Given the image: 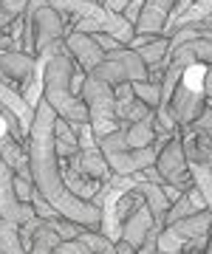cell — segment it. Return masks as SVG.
<instances>
[{
  "label": "cell",
  "instance_id": "32",
  "mask_svg": "<svg viewBox=\"0 0 212 254\" xmlns=\"http://www.w3.org/2000/svg\"><path fill=\"white\" fill-rule=\"evenodd\" d=\"M96 3H99V0H96Z\"/></svg>",
  "mask_w": 212,
  "mask_h": 254
},
{
  "label": "cell",
  "instance_id": "25",
  "mask_svg": "<svg viewBox=\"0 0 212 254\" xmlns=\"http://www.w3.org/2000/svg\"><path fill=\"white\" fill-rule=\"evenodd\" d=\"M141 6H144V0H130L128 6L122 9V17L128 20L130 26L136 28V23H139V14H141Z\"/></svg>",
  "mask_w": 212,
  "mask_h": 254
},
{
  "label": "cell",
  "instance_id": "14",
  "mask_svg": "<svg viewBox=\"0 0 212 254\" xmlns=\"http://www.w3.org/2000/svg\"><path fill=\"white\" fill-rule=\"evenodd\" d=\"M79 170H82L85 178L99 181V184H105L111 178V167L102 158L99 150H79Z\"/></svg>",
  "mask_w": 212,
  "mask_h": 254
},
{
  "label": "cell",
  "instance_id": "23",
  "mask_svg": "<svg viewBox=\"0 0 212 254\" xmlns=\"http://www.w3.org/2000/svg\"><path fill=\"white\" fill-rule=\"evenodd\" d=\"M193 130H198V133H207V136L212 138V108H210V102H207V108H204V113L198 119H195L193 125Z\"/></svg>",
  "mask_w": 212,
  "mask_h": 254
},
{
  "label": "cell",
  "instance_id": "3",
  "mask_svg": "<svg viewBox=\"0 0 212 254\" xmlns=\"http://www.w3.org/2000/svg\"><path fill=\"white\" fill-rule=\"evenodd\" d=\"M91 76H96L111 88H116L119 82H150L147 65H144L141 54L133 48H119V51L105 54V60L91 71Z\"/></svg>",
  "mask_w": 212,
  "mask_h": 254
},
{
  "label": "cell",
  "instance_id": "20",
  "mask_svg": "<svg viewBox=\"0 0 212 254\" xmlns=\"http://www.w3.org/2000/svg\"><path fill=\"white\" fill-rule=\"evenodd\" d=\"M51 226H54V232L60 235V240H76V237L85 232V226H79V223H74V220H68V218L51 220Z\"/></svg>",
  "mask_w": 212,
  "mask_h": 254
},
{
  "label": "cell",
  "instance_id": "2",
  "mask_svg": "<svg viewBox=\"0 0 212 254\" xmlns=\"http://www.w3.org/2000/svg\"><path fill=\"white\" fill-rule=\"evenodd\" d=\"M71 79H74V57L71 54L48 57L43 99H46L48 105L54 108L57 116L65 119L68 125H85V122H88V108H85L82 96L74 93Z\"/></svg>",
  "mask_w": 212,
  "mask_h": 254
},
{
  "label": "cell",
  "instance_id": "18",
  "mask_svg": "<svg viewBox=\"0 0 212 254\" xmlns=\"http://www.w3.org/2000/svg\"><path fill=\"white\" fill-rule=\"evenodd\" d=\"M133 93L139 102H144L150 110L161 105V82H133Z\"/></svg>",
  "mask_w": 212,
  "mask_h": 254
},
{
  "label": "cell",
  "instance_id": "5",
  "mask_svg": "<svg viewBox=\"0 0 212 254\" xmlns=\"http://www.w3.org/2000/svg\"><path fill=\"white\" fill-rule=\"evenodd\" d=\"M11 181H14V173H11V167L0 155V220H14V223L23 226L28 218H34V206L17 200Z\"/></svg>",
  "mask_w": 212,
  "mask_h": 254
},
{
  "label": "cell",
  "instance_id": "13",
  "mask_svg": "<svg viewBox=\"0 0 212 254\" xmlns=\"http://www.w3.org/2000/svg\"><path fill=\"white\" fill-rule=\"evenodd\" d=\"M54 144H57V158L60 161H65V158H71L74 153H79V141H76L74 125H68L60 116H57V125H54Z\"/></svg>",
  "mask_w": 212,
  "mask_h": 254
},
{
  "label": "cell",
  "instance_id": "31",
  "mask_svg": "<svg viewBox=\"0 0 212 254\" xmlns=\"http://www.w3.org/2000/svg\"><path fill=\"white\" fill-rule=\"evenodd\" d=\"M99 254H116V252H113V243L108 246V249H105V252H99Z\"/></svg>",
  "mask_w": 212,
  "mask_h": 254
},
{
  "label": "cell",
  "instance_id": "6",
  "mask_svg": "<svg viewBox=\"0 0 212 254\" xmlns=\"http://www.w3.org/2000/svg\"><path fill=\"white\" fill-rule=\"evenodd\" d=\"M164 108L170 110V116L175 119V125L187 127L204 113V108H207V96H204V93L187 91L184 85H175L173 96H170V102H167Z\"/></svg>",
  "mask_w": 212,
  "mask_h": 254
},
{
  "label": "cell",
  "instance_id": "7",
  "mask_svg": "<svg viewBox=\"0 0 212 254\" xmlns=\"http://www.w3.org/2000/svg\"><path fill=\"white\" fill-rule=\"evenodd\" d=\"M34 71V57L17 48H0V82H9L14 91H20Z\"/></svg>",
  "mask_w": 212,
  "mask_h": 254
},
{
  "label": "cell",
  "instance_id": "15",
  "mask_svg": "<svg viewBox=\"0 0 212 254\" xmlns=\"http://www.w3.org/2000/svg\"><path fill=\"white\" fill-rule=\"evenodd\" d=\"M139 54H141V60H144V65H147V68H167V57H170V40H167L164 34L156 37L153 43H147V46L139 48Z\"/></svg>",
  "mask_w": 212,
  "mask_h": 254
},
{
  "label": "cell",
  "instance_id": "24",
  "mask_svg": "<svg viewBox=\"0 0 212 254\" xmlns=\"http://www.w3.org/2000/svg\"><path fill=\"white\" fill-rule=\"evenodd\" d=\"M93 40H96V46L105 51V54H111V51H119V48H125L116 40V37H111V34H105V31H99V34H93Z\"/></svg>",
  "mask_w": 212,
  "mask_h": 254
},
{
  "label": "cell",
  "instance_id": "1",
  "mask_svg": "<svg viewBox=\"0 0 212 254\" xmlns=\"http://www.w3.org/2000/svg\"><path fill=\"white\" fill-rule=\"evenodd\" d=\"M54 125L57 113L46 99L37 105L31 127H28V170H31V184L63 218L74 220L79 226L99 232L102 209L93 200L76 198L74 192H68L63 175H60V158H57V144H54Z\"/></svg>",
  "mask_w": 212,
  "mask_h": 254
},
{
  "label": "cell",
  "instance_id": "10",
  "mask_svg": "<svg viewBox=\"0 0 212 254\" xmlns=\"http://www.w3.org/2000/svg\"><path fill=\"white\" fill-rule=\"evenodd\" d=\"M178 0H144L136 23V34H164V23Z\"/></svg>",
  "mask_w": 212,
  "mask_h": 254
},
{
  "label": "cell",
  "instance_id": "8",
  "mask_svg": "<svg viewBox=\"0 0 212 254\" xmlns=\"http://www.w3.org/2000/svg\"><path fill=\"white\" fill-rule=\"evenodd\" d=\"M65 48L68 54L74 57V63L82 68L85 73H91L96 65L105 60V51L96 46L93 34H82V31H68L65 34Z\"/></svg>",
  "mask_w": 212,
  "mask_h": 254
},
{
  "label": "cell",
  "instance_id": "21",
  "mask_svg": "<svg viewBox=\"0 0 212 254\" xmlns=\"http://www.w3.org/2000/svg\"><path fill=\"white\" fill-rule=\"evenodd\" d=\"M31 206H34V215H37V218H43V220H57V218H63V215H60V212H57V209L51 206V203H48V200L43 198L37 190H34V195H31Z\"/></svg>",
  "mask_w": 212,
  "mask_h": 254
},
{
  "label": "cell",
  "instance_id": "30",
  "mask_svg": "<svg viewBox=\"0 0 212 254\" xmlns=\"http://www.w3.org/2000/svg\"><path fill=\"white\" fill-rule=\"evenodd\" d=\"M113 252L116 254H136V249H133L128 240H116V243H113Z\"/></svg>",
  "mask_w": 212,
  "mask_h": 254
},
{
  "label": "cell",
  "instance_id": "34",
  "mask_svg": "<svg viewBox=\"0 0 212 254\" xmlns=\"http://www.w3.org/2000/svg\"><path fill=\"white\" fill-rule=\"evenodd\" d=\"M156 254H158V252H156Z\"/></svg>",
  "mask_w": 212,
  "mask_h": 254
},
{
  "label": "cell",
  "instance_id": "22",
  "mask_svg": "<svg viewBox=\"0 0 212 254\" xmlns=\"http://www.w3.org/2000/svg\"><path fill=\"white\" fill-rule=\"evenodd\" d=\"M11 187H14V195H17V200H23V203H31V195H34V184L28 181V178H20V175H14Z\"/></svg>",
  "mask_w": 212,
  "mask_h": 254
},
{
  "label": "cell",
  "instance_id": "17",
  "mask_svg": "<svg viewBox=\"0 0 212 254\" xmlns=\"http://www.w3.org/2000/svg\"><path fill=\"white\" fill-rule=\"evenodd\" d=\"M60 243H63V240H60V235L54 232L51 220H46V223L37 229L34 240H31V249H28V254H54V249H57Z\"/></svg>",
  "mask_w": 212,
  "mask_h": 254
},
{
  "label": "cell",
  "instance_id": "4",
  "mask_svg": "<svg viewBox=\"0 0 212 254\" xmlns=\"http://www.w3.org/2000/svg\"><path fill=\"white\" fill-rule=\"evenodd\" d=\"M156 173L161 175V181L175 187V190H190L193 187V178H190V161L184 155V144H181V136L175 133L170 141H167L156 155Z\"/></svg>",
  "mask_w": 212,
  "mask_h": 254
},
{
  "label": "cell",
  "instance_id": "28",
  "mask_svg": "<svg viewBox=\"0 0 212 254\" xmlns=\"http://www.w3.org/2000/svg\"><path fill=\"white\" fill-rule=\"evenodd\" d=\"M14 20H17V14H11L6 6H0V31H6V28H9Z\"/></svg>",
  "mask_w": 212,
  "mask_h": 254
},
{
  "label": "cell",
  "instance_id": "12",
  "mask_svg": "<svg viewBox=\"0 0 212 254\" xmlns=\"http://www.w3.org/2000/svg\"><path fill=\"white\" fill-rule=\"evenodd\" d=\"M125 138H128V147L130 150H141V147H150L156 141V116L150 110L144 119H139L133 125H128L125 130Z\"/></svg>",
  "mask_w": 212,
  "mask_h": 254
},
{
  "label": "cell",
  "instance_id": "9",
  "mask_svg": "<svg viewBox=\"0 0 212 254\" xmlns=\"http://www.w3.org/2000/svg\"><path fill=\"white\" fill-rule=\"evenodd\" d=\"M150 229H153V215H150L147 203L136 195L133 209L128 212V218L122 220V237L119 240H128L133 249H139V246L144 243V237H147Z\"/></svg>",
  "mask_w": 212,
  "mask_h": 254
},
{
  "label": "cell",
  "instance_id": "29",
  "mask_svg": "<svg viewBox=\"0 0 212 254\" xmlns=\"http://www.w3.org/2000/svg\"><path fill=\"white\" fill-rule=\"evenodd\" d=\"M99 3H102V6H105L108 11H119V14H122V9L128 6L130 0H99Z\"/></svg>",
  "mask_w": 212,
  "mask_h": 254
},
{
  "label": "cell",
  "instance_id": "11",
  "mask_svg": "<svg viewBox=\"0 0 212 254\" xmlns=\"http://www.w3.org/2000/svg\"><path fill=\"white\" fill-rule=\"evenodd\" d=\"M193 63L212 65V40H190L175 51H170V57H167V65H178V68H187Z\"/></svg>",
  "mask_w": 212,
  "mask_h": 254
},
{
  "label": "cell",
  "instance_id": "16",
  "mask_svg": "<svg viewBox=\"0 0 212 254\" xmlns=\"http://www.w3.org/2000/svg\"><path fill=\"white\" fill-rule=\"evenodd\" d=\"M0 252L3 254H28L20 240V223L0 220Z\"/></svg>",
  "mask_w": 212,
  "mask_h": 254
},
{
  "label": "cell",
  "instance_id": "19",
  "mask_svg": "<svg viewBox=\"0 0 212 254\" xmlns=\"http://www.w3.org/2000/svg\"><path fill=\"white\" fill-rule=\"evenodd\" d=\"M193 212H198V209L190 203V198H187V192H184L178 200L170 203V209H167V215H164V226H170V223H175V220L187 218V215H193Z\"/></svg>",
  "mask_w": 212,
  "mask_h": 254
},
{
  "label": "cell",
  "instance_id": "27",
  "mask_svg": "<svg viewBox=\"0 0 212 254\" xmlns=\"http://www.w3.org/2000/svg\"><path fill=\"white\" fill-rule=\"evenodd\" d=\"M184 192H187V198H190V203H193L198 212H201V209H207V200H204V195L195 190V187H190V190H184Z\"/></svg>",
  "mask_w": 212,
  "mask_h": 254
},
{
  "label": "cell",
  "instance_id": "33",
  "mask_svg": "<svg viewBox=\"0 0 212 254\" xmlns=\"http://www.w3.org/2000/svg\"><path fill=\"white\" fill-rule=\"evenodd\" d=\"M210 3H212V0H210Z\"/></svg>",
  "mask_w": 212,
  "mask_h": 254
},
{
  "label": "cell",
  "instance_id": "26",
  "mask_svg": "<svg viewBox=\"0 0 212 254\" xmlns=\"http://www.w3.org/2000/svg\"><path fill=\"white\" fill-rule=\"evenodd\" d=\"M113 99H116V102L136 99V93H133V82H119V85L113 88Z\"/></svg>",
  "mask_w": 212,
  "mask_h": 254
}]
</instances>
